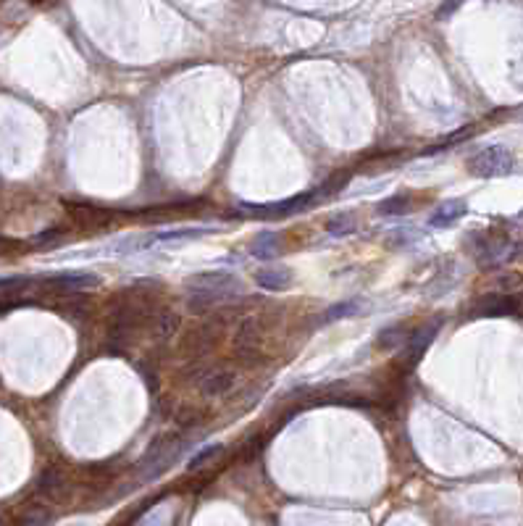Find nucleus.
<instances>
[{"label": "nucleus", "mask_w": 523, "mask_h": 526, "mask_svg": "<svg viewBox=\"0 0 523 526\" xmlns=\"http://www.w3.org/2000/svg\"><path fill=\"white\" fill-rule=\"evenodd\" d=\"M513 166H515V156L505 145H489L468 161V172L473 177L489 179V177H505V174L513 172Z\"/></svg>", "instance_id": "nucleus-1"}, {"label": "nucleus", "mask_w": 523, "mask_h": 526, "mask_svg": "<svg viewBox=\"0 0 523 526\" xmlns=\"http://www.w3.org/2000/svg\"><path fill=\"white\" fill-rule=\"evenodd\" d=\"M321 200V192H305V195H295L290 200H279V203H268V206H242L240 214L248 216V219H284V216H292L297 211H305V208L316 206Z\"/></svg>", "instance_id": "nucleus-2"}, {"label": "nucleus", "mask_w": 523, "mask_h": 526, "mask_svg": "<svg viewBox=\"0 0 523 526\" xmlns=\"http://www.w3.org/2000/svg\"><path fill=\"white\" fill-rule=\"evenodd\" d=\"M518 311V300L510 298V295L495 293L481 298L476 305H473L471 316H513Z\"/></svg>", "instance_id": "nucleus-3"}, {"label": "nucleus", "mask_w": 523, "mask_h": 526, "mask_svg": "<svg viewBox=\"0 0 523 526\" xmlns=\"http://www.w3.org/2000/svg\"><path fill=\"white\" fill-rule=\"evenodd\" d=\"M234 382L237 379H234V374H229V371L211 369V371H206L203 379L198 382V389L206 397H223L234 389Z\"/></svg>", "instance_id": "nucleus-4"}, {"label": "nucleus", "mask_w": 523, "mask_h": 526, "mask_svg": "<svg viewBox=\"0 0 523 526\" xmlns=\"http://www.w3.org/2000/svg\"><path fill=\"white\" fill-rule=\"evenodd\" d=\"M56 290H66V293H85L90 287H100V276L87 274V271H66V274L51 276L48 279Z\"/></svg>", "instance_id": "nucleus-5"}, {"label": "nucleus", "mask_w": 523, "mask_h": 526, "mask_svg": "<svg viewBox=\"0 0 523 526\" xmlns=\"http://www.w3.org/2000/svg\"><path fill=\"white\" fill-rule=\"evenodd\" d=\"M465 214H468L465 200H447V203H442V206L431 214L429 224L434 226V229H445V226H453L455 221H460Z\"/></svg>", "instance_id": "nucleus-6"}, {"label": "nucleus", "mask_w": 523, "mask_h": 526, "mask_svg": "<svg viewBox=\"0 0 523 526\" xmlns=\"http://www.w3.org/2000/svg\"><path fill=\"white\" fill-rule=\"evenodd\" d=\"M255 285L266 293H279L292 285L290 268H260L255 271Z\"/></svg>", "instance_id": "nucleus-7"}, {"label": "nucleus", "mask_w": 523, "mask_h": 526, "mask_svg": "<svg viewBox=\"0 0 523 526\" xmlns=\"http://www.w3.org/2000/svg\"><path fill=\"white\" fill-rule=\"evenodd\" d=\"M248 251H250V256H255V258H260V261H274L282 248H279L276 232H260L255 240L250 242Z\"/></svg>", "instance_id": "nucleus-8"}, {"label": "nucleus", "mask_w": 523, "mask_h": 526, "mask_svg": "<svg viewBox=\"0 0 523 526\" xmlns=\"http://www.w3.org/2000/svg\"><path fill=\"white\" fill-rule=\"evenodd\" d=\"M408 337H411V329L405 327V324H395V327L384 329L379 335V345L384 347V350H397V347H405Z\"/></svg>", "instance_id": "nucleus-9"}, {"label": "nucleus", "mask_w": 523, "mask_h": 526, "mask_svg": "<svg viewBox=\"0 0 523 526\" xmlns=\"http://www.w3.org/2000/svg\"><path fill=\"white\" fill-rule=\"evenodd\" d=\"M355 226H358V219L352 214H342L326 221V232L332 234V237H344V234L355 232Z\"/></svg>", "instance_id": "nucleus-10"}, {"label": "nucleus", "mask_w": 523, "mask_h": 526, "mask_svg": "<svg viewBox=\"0 0 523 526\" xmlns=\"http://www.w3.org/2000/svg\"><path fill=\"white\" fill-rule=\"evenodd\" d=\"M213 229H171V232H158L153 234V242H171V240H192V237H203V234H211Z\"/></svg>", "instance_id": "nucleus-11"}, {"label": "nucleus", "mask_w": 523, "mask_h": 526, "mask_svg": "<svg viewBox=\"0 0 523 526\" xmlns=\"http://www.w3.org/2000/svg\"><path fill=\"white\" fill-rule=\"evenodd\" d=\"M358 311H361V303H358V300L337 303V305H332V308L326 311L324 321H337V319H344V316H355Z\"/></svg>", "instance_id": "nucleus-12"}, {"label": "nucleus", "mask_w": 523, "mask_h": 526, "mask_svg": "<svg viewBox=\"0 0 523 526\" xmlns=\"http://www.w3.org/2000/svg\"><path fill=\"white\" fill-rule=\"evenodd\" d=\"M29 285H32V279H29V276H6V279H0V295L24 293Z\"/></svg>", "instance_id": "nucleus-13"}, {"label": "nucleus", "mask_w": 523, "mask_h": 526, "mask_svg": "<svg viewBox=\"0 0 523 526\" xmlns=\"http://www.w3.org/2000/svg\"><path fill=\"white\" fill-rule=\"evenodd\" d=\"M408 206H411V198H408V195H395V198L384 200V203L379 206V211H381L384 216H389V214L397 216V214H405Z\"/></svg>", "instance_id": "nucleus-14"}, {"label": "nucleus", "mask_w": 523, "mask_h": 526, "mask_svg": "<svg viewBox=\"0 0 523 526\" xmlns=\"http://www.w3.org/2000/svg\"><path fill=\"white\" fill-rule=\"evenodd\" d=\"M216 453H221V445H208V448H203L200 453H195V456L189 458L187 468H189V471H198L200 466H206V463L216 456Z\"/></svg>", "instance_id": "nucleus-15"}, {"label": "nucleus", "mask_w": 523, "mask_h": 526, "mask_svg": "<svg viewBox=\"0 0 523 526\" xmlns=\"http://www.w3.org/2000/svg\"><path fill=\"white\" fill-rule=\"evenodd\" d=\"M45 524H48V513H45V510H32L29 516H24L14 526H45Z\"/></svg>", "instance_id": "nucleus-16"}]
</instances>
